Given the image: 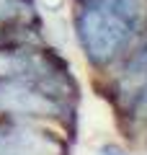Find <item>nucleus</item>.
Listing matches in <instances>:
<instances>
[{
    "mask_svg": "<svg viewBox=\"0 0 147 155\" xmlns=\"http://www.w3.org/2000/svg\"><path fill=\"white\" fill-rule=\"evenodd\" d=\"M142 18L145 0H83L75 13L80 49L96 67H109L129 49Z\"/></svg>",
    "mask_w": 147,
    "mask_h": 155,
    "instance_id": "obj_1",
    "label": "nucleus"
},
{
    "mask_svg": "<svg viewBox=\"0 0 147 155\" xmlns=\"http://www.w3.org/2000/svg\"><path fill=\"white\" fill-rule=\"evenodd\" d=\"M0 155H65V142L26 119H0Z\"/></svg>",
    "mask_w": 147,
    "mask_h": 155,
    "instance_id": "obj_2",
    "label": "nucleus"
},
{
    "mask_svg": "<svg viewBox=\"0 0 147 155\" xmlns=\"http://www.w3.org/2000/svg\"><path fill=\"white\" fill-rule=\"evenodd\" d=\"M129 111L137 116V119H145V122H147V83L142 85L139 96H137V98H134V104L129 106Z\"/></svg>",
    "mask_w": 147,
    "mask_h": 155,
    "instance_id": "obj_3",
    "label": "nucleus"
},
{
    "mask_svg": "<svg viewBox=\"0 0 147 155\" xmlns=\"http://www.w3.org/2000/svg\"><path fill=\"white\" fill-rule=\"evenodd\" d=\"M101 155H126V153L116 145H106V147H101Z\"/></svg>",
    "mask_w": 147,
    "mask_h": 155,
    "instance_id": "obj_4",
    "label": "nucleus"
}]
</instances>
